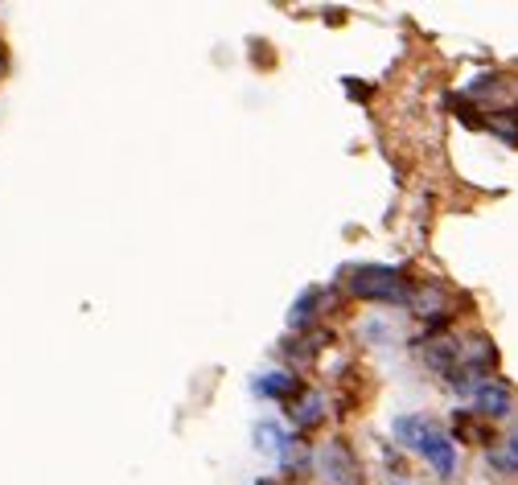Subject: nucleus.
<instances>
[{
  "instance_id": "1",
  "label": "nucleus",
  "mask_w": 518,
  "mask_h": 485,
  "mask_svg": "<svg viewBox=\"0 0 518 485\" xmlns=\"http://www.w3.org/2000/svg\"><path fill=\"white\" fill-rule=\"evenodd\" d=\"M350 292L358 301H379V304L411 301V288L403 280V272L399 268H387V263H362V268H354Z\"/></svg>"
},
{
  "instance_id": "2",
  "label": "nucleus",
  "mask_w": 518,
  "mask_h": 485,
  "mask_svg": "<svg viewBox=\"0 0 518 485\" xmlns=\"http://www.w3.org/2000/svg\"><path fill=\"white\" fill-rule=\"evenodd\" d=\"M317 469H321L325 485H358L362 481V469L346 440H329V445L317 453Z\"/></svg>"
},
{
  "instance_id": "3",
  "label": "nucleus",
  "mask_w": 518,
  "mask_h": 485,
  "mask_svg": "<svg viewBox=\"0 0 518 485\" xmlns=\"http://www.w3.org/2000/svg\"><path fill=\"white\" fill-rule=\"evenodd\" d=\"M416 453H420L440 477H452V473H457V445H452L444 432H436V428H432L428 436L420 440V448H416Z\"/></svg>"
},
{
  "instance_id": "4",
  "label": "nucleus",
  "mask_w": 518,
  "mask_h": 485,
  "mask_svg": "<svg viewBox=\"0 0 518 485\" xmlns=\"http://www.w3.org/2000/svg\"><path fill=\"white\" fill-rule=\"evenodd\" d=\"M473 403H478V411L486 419H506L510 411H514V395H510L502 383H481V387L473 391Z\"/></svg>"
},
{
  "instance_id": "5",
  "label": "nucleus",
  "mask_w": 518,
  "mask_h": 485,
  "mask_svg": "<svg viewBox=\"0 0 518 485\" xmlns=\"http://www.w3.org/2000/svg\"><path fill=\"white\" fill-rule=\"evenodd\" d=\"M288 408H293V411H288L293 424L309 432V428H317V424H321V416H325V395H321V391H296V395L288 399Z\"/></svg>"
},
{
  "instance_id": "6",
  "label": "nucleus",
  "mask_w": 518,
  "mask_h": 485,
  "mask_svg": "<svg viewBox=\"0 0 518 485\" xmlns=\"http://www.w3.org/2000/svg\"><path fill=\"white\" fill-rule=\"evenodd\" d=\"M420 358L428 362L432 370H440V375H444V379H449L452 370L461 366V346L457 341H420Z\"/></svg>"
},
{
  "instance_id": "7",
  "label": "nucleus",
  "mask_w": 518,
  "mask_h": 485,
  "mask_svg": "<svg viewBox=\"0 0 518 485\" xmlns=\"http://www.w3.org/2000/svg\"><path fill=\"white\" fill-rule=\"evenodd\" d=\"M251 391L259 399H293L296 391H301V383H296L288 370H272V375H259V379L251 383Z\"/></svg>"
},
{
  "instance_id": "8",
  "label": "nucleus",
  "mask_w": 518,
  "mask_h": 485,
  "mask_svg": "<svg viewBox=\"0 0 518 485\" xmlns=\"http://www.w3.org/2000/svg\"><path fill=\"white\" fill-rule=\"evenodd\" d=\"M321 288H304L301 296H296V304L293 309H288V325H293V330H309V325H313V317H317V309H321Z\"/></svg>"
},
{
  "instance_id": "9",
  "label": "nucleus",
  "mask_w": 518,
  "mask_h": 485,
  "mask_svg": "<svg viewBox=\"0 0 518 485\" xmlns=\"http://www.w3.org/2000/svg\"><path fill=\"white\" fill-rule=\"evenodd\" d=\"M391 428H395V436H399L408 448H420V440L432 432V424L424 416H399Z\"/></svg>"
},
{
  "instance_id": "10",
  "label": "nucleus",
  "mask_w": 518,
  "mask_h": 485,
  "mask_svg": "<svg viewBox=\"0 0 518 485\" xmlns=\"http://www.w3.org/2000/svg\"><path fill=\"white\" fill-rule=\"evenodd\" d=\"M489 465L498 469V473H518V428L506 436V445L489 453Z\"/></svg>"
},
{
  "instance_id": "11",
  "label": "nucleus",
  "mask_w": 518,
  "mask_h": 485,
  "mask_svg": "<svg viewBox=\"0 0 518 485\" xmlns=\"http://www.w3.org/2000/svg\"><path fill=\"white\" fill-rule=\"evenodd\" d=\"M280 465L284 469H301L304 465V440L301 436H284L280 440Z\"/></svg>"
},
{
  "instance_id": "12",
  "label": "nucleus",
  "mask_w": 518,
  "mask_h": 485,
  "mask_svg": "<svg viewBox=\"0 0 518 485\" xmlns=\"http://www.w3.org/2000/svg\"><path fill=\"white\" fill-rule=\"evenodd\" d=\"M280 428L276 424H259L255 428V448H264V453H276V448H280Z\"/></svg>"
},
{
  "instance_id": "13",
  "label": "nucleus",
  "mask_w": 518,
  "mask_h": 485,
  "mask_svg": "<svg viewBox=\"0 0 518 485\" xmlns=\"http://www.w3.org/2000/svg\"><path fill=\"white\" fill-rule=\"evenodd\" d=\"M255 485H276V481H268V477H259V481H255Z\"/></svg>"
},
{
  "instance_id": "14",
  "label": "nucleus",
  "mask_w": 518,
  "mask_h": 485,
  "mask_svg": "<svg viewBox=\"0 0 518 485\" xmlns=\"http://www.w3.org/2000/svg\"><path fill=\"white\" fill-rule=\"evenodd\" d=\"M399 485H403V481H399Z\"/></svg>"
}]
</instances>
